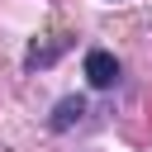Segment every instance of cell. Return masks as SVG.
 <instances>
[{"instance_id": "6da1fadb", "label": "cell", "mask_w": 152, "mask_h": 152, "mask_svg": "<svg viewBox=\"0 0 152 152\" xmlns=\"http://www.w3.org/2000/svg\"><path fill=\"white\" fill-rule=\"evenodd\" d=\"M86 81H90L95 90H109V86L119 81V62H114V52H104V48L86 52Z\"/></svg>"}, {"instance_id": "3957f363", "label": "cell", "mask_w": 152, "mask_h": 152, "mask_svg": "<svg viewBox=\"0 0 152 152\" xmlns=\"http://www.w3.org/2000/svg\"><path fill=\"white\" fill-rule=\"evenodd\" d=\"M62 48H66V38H57V43H48V48H38V43H33L24 62H28V66H48V62H52V57H57Z\"/></svg>"}, {"instance_id": "7a4b0ae2", "label": "cell", "mask_w": 152, "mask_h": 152, "mask_svg": "<svg viewBox=\"0 0 152 152\" xmlns=\"http://www.w3.org/2000/svg\"><path fill=\"white\" fill-rule=\"evenodd\" d=\"M81 114H86V100H81V95H62V100L52 104L48 128H52V133H66L71 124H81Z\"/></svg>"}]
</instances>
